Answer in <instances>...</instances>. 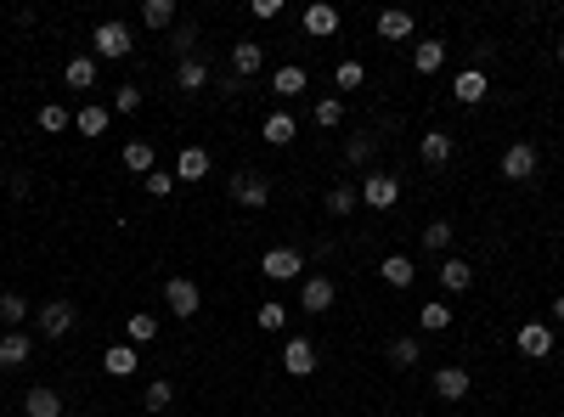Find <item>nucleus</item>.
Here are the masks:
<instances>
[{"label":"nucleus","mask_w":564,"mask_h":417,"mask_svg":"<svg viewBox=\"0 0 564 417\" xmlns=\"http://www.w3.org/2000/svg\"><path fill=\"white\" fill-rule=\"evenodd\" d=\"M164 305H170V316L192 321V316H197V305H204V293H197L192 276H170V282H164Z\"/></svg>","instance_id":"1"},{"label":"nucleus","mask_w":564,"mask_h":417,"mask_svg":"<svg viewBox=\"0 0 564 417\" xmlns=\"http://www.w3.org/2000/svg\"><path fill=\"white\" fill-rule=\"evenodd\" d=\"M299 271H305V254L299 249H266V259H260L266 282H294Z\"/></svg>","instance_id":"2"},{"label":"nucleus","mask_w":564,"mask_h":417,"mask_svg":"<svg viewBox=\"0 0 564 417\" xmlns=\"http://www.w3.org/2000/svg\"><path fill=\"white\" fill-rule=\"evenodd\" d=\"M232 197L243 209H266L271 204V181L260 175V169H243V175H232Z\"/></svg>","instance_id":"3"},{"label":"nucleus","mask_w":564,"mask_h":417,"mask_svg":"<svg viewBox=\"0 0 564 417\" xmlns=\"http://www.w3.org/2000/svg\"><path fill=\"white\" fill-rule=\"evenodd\" d=\"M73 328V305L68 299H51V305H40V311H35V333L40 338H63Z\"/></svg>","instance_id":"4"},{"label":"nucleus","mask_w":564,"mask_h":417,"mask_svg":"<svg viewBox=\"0 0 564 417\" xmlns=\"http://www.w3.org/2000/svg\"><path fill=\"white\" fill-rule=\"evenodd\" d=\"M333 299H339L333 276H305V288H299V305H305V316H322V311H333Z\"/></svg>","instance_id":"5"},{"label":"nucleus","mask_w":564,"mask_h":417,"mask_svg":"<svg viewBox=\"0 0 564 417\" xmlns=\"http://www.w3.org/2000/svg\"><path fill=\"white\" fill-rule=\"evenodd\" d=\"M537 164H542V152L530 147V142H514L508 152H502V175H508V181H530V175H537Z\"/></svg>","instance_id":"6"},{"label":"nucleus","mask_w":564,"mask_h":417,"mask_svg":"<svg viewBox=\"0 0 564 417\" xmlns=\"http://www.w3.org/2000/svg\"><path fill=\"white\" fill-rule=\"evenodd\" d=\"M282 373H288V378H311V373H316V344H311V338H288Z\"/></svg>","instance_id":"7"},{"label":"nucleus","mask_w":564,"mask_h":417,"mask_svg":"<svg viewBox=\"0 0 564 417\" xmlns=\"http://www.w3.org/2000/svg\"><path fill=\"white\" fill-rule=\"evenodd\" d=\"M90 45H97V57H108V63H119V57H130V28H125V23H102V28H97V40H90Z\"/></svg>","instance_id":"8"},{"label":"nucleus","mask_w":564,"mask_h":417,"mask_svg":"<svg viewBox=\"0 0 564 417\" xmlns=\"http://www.w3.org/2000/svg\"><path fill=\"white\" fill-rule=\"evenodd\" d=\"M395 197H401V181L395 175H367L361 181V204L367 209H395Z\"/></svg>","instance_id":"9"},{"label":"nucleus","mask_w":564,"mask_h":417,"mask_svg":"<svg viewBox=\"0 0 564 417\" xmlns=\"http://www.w3.org/2000/svg\"><path fill=\"white\" fill-rule=\"evenodd\" d=\"M28 350H35V338H28L23 328H12L6 338H0V373H18V367H28Z\"/></svg>","instance_id":"10"},{"label":"nucleus","mask_w":564,"mask_h":417,"mask_svg":"<svg viewBox=\"0 0 564 417\" xmlns=\"http://www.w3.org/2000/svg\"><path fill=\"white\" fill-rule=\"evenodd\" d=\"M260 68H266V45L237 40V45H232V73H237V80H254Z\"/></svg>","instance_id":"11"},{"label":"nucleus","mask_w":564,"mask_h":417,"mask_svg":"<svg viewBox=\"0 0 564 417\" xmlns=\"http://www.w3.org/2000/svg\"><path fill=\"white\" fill-rule=\"evenodd\" d=\"M305 35H316V40L339 35V6H328V0H316V6H305Z\"/></svg>","instance_id":"12"},{"label":"nucleus","mask_w":564,"mask_h":417,"mask_svg":"<svg viewBox=\"0 0 564 417\" xmlns=\"http://www.w3.org/2000/svg\"><path fill=\"white\" fill-rule=\"evenodd\" d=\"M547 350H553V328H547V321H525V328H520V355L542 361Z\"/></svg>","instance_id":"13"},{"label":"nucleus","mask_w":564,"mask_h":417,"mask_svg":"<svg viewBox=\"0 0 564 417\" xmlns=\"http://www.w3.org/2000/svg\"><path fill=\"white\" fill-rule=\"evenodd\" d=\"M485 90H491V85H485V73H480V68H463V73H457V80H452V97L463 102V107L485 102Z\"/></svg>","instance_id":"14"},{"label":"nucleus","mask_w":564,"mask_h":417,"mask_svg":"<svg viewBox=\"0 0 564 417\" xmlns=\"http://www.w3.org/2000/svg\"><path fill=\"white\" fill-rule=\"evenodd\" d=\"M468 383H475V378H468V367H440V373H435V395L440 400H463Z\"/></svg>","instance_id":"15"},{"label":"nucleus","mask_w":564,"mask_h":417,"mask_svg":"<svg viewBox=\"0 0 564 417\" xmlns=\"http://www.w3.org/2000/svg\"><path fill=\"white\" fill-rule=\"evenodd\" d=\"M23 417H63V395L45 390V383H40V390H28L23 395Z\"/></svg>","instance_id":"16"},{"label":"nucleus","mask_w":564,"mask_h":417,"mask_svg":"<svg viewBox=\"0 0 564 417\" xmlns=\"http://www.w3.org/2000/svg\"><path fill=\"white\" fill-rule=\"evenodd\" d=\"M378 276H384L390 288H413V282H418V266H413L406 254H390L384 266H378Z\"/></svg>","instance_id":"17"},{"label":"nucleus","mask_w":564,"mask_h":417,"mask_svg":"<svg viewBox=\"0 0 564 417\" xmlns=\"http://www.w3.org/2000/svg\"><path fill=\"white\" fill-rule=\"evenodd\" d=\"M204 175H209V152H204V147H181L175 181H204Z\"/></svg>","instance_id":"18"},{"label":"nucleus","mask_w":564,"mask_h":417,"mask_svg":"<svg viewBox=\"0 0 564 417\" xmlns=\"http://www.w3.org/2000/svg\"><path fill=\"white\" fill-rule=\"evenodd\" d=\"M418 152H423V164H429V169L452 164V135H446V130H429V135L418 142Z\"/></svg>","instance_id":"19"},{"label":"nucleus","mask_w":564,"mask_h":417,"mask_svg":"<svg viewBox=\"0 0 564 417\" xmlns=\"http://www.w3.org/2000/svg\"><path fill=\"white\" fill-rule=\"evenodd\" d=\"M175 85H181V90H204V85H209V63H204V57L175 63Z\"/></svg>","instance_id":"20"},{"label":"nucleus","mask_w":564,"mask_h":417,"mask_svg":"<svg viewBox=\"0 0 564 417\" xmlns=\"http://www.w3.org/2000/svg\"><path fill=\"white\" fill-rule=\"evenodd\" d=\"M73 130H80V135H102V130H108V107H102V102H85L80 113H73Z\"/></svg>","instance_id":"21"},{"label":"nucleus","mask_w":564,"mask_h":417,"mask_svg":"<svg viewBox=\"0 0 564 417\" xmlns=\"http://www.w3.org/2000/svg\"><path fill=\"white\" fill-rule=\"evenodd\" d=\"M468 282H475L468 259H446V266H440V288H446V293H468Z\"/></svg>","instance_id":"22"},{"label":"nucleus","mask_w":564,"mask_h":417,"mask_svg":"<svg viewBox=\"0 0 564 417\" xmlns=\"http://www.w3.org/2000/svg\"><path fill=\"white\" fill-rule=\"evenodd\" d=\"M271 90H277V97H299V90H305V68L299 63H282L277 73H271Z\"/></svg>","instance_id":"23"},{"label":"nucleus","mask_w":564,"mask_h":417,"mask_svg":"<svg viewBox=\"0 0 564 417\" xmlns=\"http://www.w3.org/2000/svg\"><path fill=\"white\" fill-rule=\"evenodd\" d=\"M378 35H384V40H406V35H413V18H406L401 6L378 12Z\"/></svg>","instance_id":"24"},{"label":"nucleus","mask_w":564,"mask_h":417,"mask_svg":"<svg viewBox=\"0 0 564 417\" xmlns=\"http://www.w3.org/2000/svg\"><path fill=\"white\" fill-rule=\"evenodd\" d=\"M260 135H266L271 147H288V142H294V135H299V125H294V119H288V113H271Z\"/></svg>","instance_id":"25"},{"label":"nucleus","mask_w":564,"mask_h":417,"mask_svg":"<svg viewBox=\"0 0 564 417\" xmlns=\"http://www.w3.org/2000/svg\"><path fill=\"white\" fill-rule=\"evenodd\" d=\"M63 80H68V90H90L97 85V63H90V57H73V63L63 68Z\"/></svg>","instance_id":"26"},{"label":"nucleus","mask_w":564,"mask_h":417,"mask_svg":"<svg viewBox=\"0 0 564 417\" xmlns=\"http://www.w3.org/2000/svg\"><path fill=\"white\" fill-rule=\"evenodd\" d=\"M102 367H108L113 378H130L135 373V344H113L108 355H102Z\"/></svg>","instance_id":"27"},{"label":"nucleus","mask_w":564,"mask_h":417,"mask_svg":"<svg viewBox=\"0 0 564 417\" xmlns=\"http://www.w3.org/2000/svg\"><path fill=\"white\" fill-rule=\"evenodd\" d=\"M142 23L147 28H170L175 23V0H142Z\"/></svg>","instance_id":"28"},{"label":"nucleus","mask_w":564,"mask_h":417,"mask_svg":"<svg viewBox=\"0 0 564 417\" xmlns=\"http://www.w3.org/2000/svg\"><path fill=\"white\" fill-rule=\"evenodd\" d=\"M356 204H361V192H356V187H328V214H333V220H344V214L356 209Z\"/></svg>","instance_id":"29"},{"label":"nucleus","mask_w":564,"mask_h":417,"mask_svg":"<svg viewBox=\"0 0 564 417\" xmlns=\"http://www.w3.org/2000/svg\"><path fill=\"white\" fill-rule=\"evenodd\" d=\"M418 361H423L418 338H395V344H390V367H395V373H406V367H418Z\"/></svg>","instance_id":"30"},{"label":"nucleus","mask_w":564,"mask_h":417,"mask_svg":"<svg viewBox=\"0 0 564 417\" xmlns=\"http://www.w3.org/2000/svg\"><path fill=\"white\" fill-rule=\"evenodd\" d=\"M68 125H73V113H68V107H63V102H45V107H40V130H51V135H63Z\"/></svg>","instance_id":"31"},{"label":"nucleus","mask_w":564,"mask_h":417,"mask_svg":"<svg viewBox=\"0 0 564 417\" xmlns=\"http://www.w3.org/2000/svg\"><path fill=\"white\" fill-rule=\"evenodd\" d=\"M0 321H6V333L28 321V299H23V293H6V299H0Z\"/></svg>","instance_id":"32"},{"label":"nucleus","mask_w":564,"mask_h":417,"mask_svg":"<svg viewBox=\"0 0 564 417\" xmlns=\"http://www.w3.org/2000/svg\"><path fill=\"white\" fill-rule=\"evenodd\" d=\"M418 321H423V333H446V328H452V311H446V299L423 305V311H418Z\"/></svg>","instance_id":"33"},{"label":"nucleus","mask_w":564,"mask_h":417,"mask_svg":"<svg viewBox=\"0 0 564 417\" xmlns=\"http://www.w3.org/2000/svg\"><path fill=\"white\" fill-rule=\"evenodd\" d=\"M125 169H135V175H152V142H125Z\"/></svg>","instance_id":"34"},{"label":"nucleus","mask_w":564,"mask_h":417,"mask_svg":"<svg viewBox=\"0 0 564 417\" xmlns=\"http://www.w3.org/2000/svg\"><path fill=\"white\" fill-rule=\"evenodd\" d=\"M125 338H130V344H152V338H158V316H130Z\"/></svg>","instance_id":"35"},{"label":"nucleus","mask_w":564,"mask_h":417,"mask_svg":"<svg viewBox=\"0 0 564 417\" xmlns=\"http://www.w3.org/2000/svg\"><path fill=\"white\" fill-rule=\"evenodd\" d=\"M440 63H446V40H423L418 45V73H435Z\"/></svg>","instance_id":"36"},{"label":"nucleus","mask_w":564,"mask_h":417,"mask_svg":"<svg viewBox=\"0 0 564 417\" xmlns=\"http://www.w3.org/2000/svg\"><path fill=\"white\" fill-rule=\"evenodd\" d=\"M316 125H322V130H339V125H344V102H339V97H322V102H316Z\"/></svg>","instance_id":"37"},{"label":"nucleus","mask_w":564,"mask_h":417,"mask_svg":"<svg viewBox=\"0 0 564 417\" xmlns=\"http://www.w3.org/2000/svg\"><path fill=\"white\" fill-rule=\"evenodd\" d=\"M423 249L446 254L452 249V220H429V226H423Z\"/></svg>","instance_id":"38"},{"label":"nucleus","mask_w":564,"mask_h":417,"mask_svg":"<svg viewBox=\"0 0 564 417\" xmlns=\"http://www.w3.org/2000/svg\"><path fill=\"white\" fill-rule=\"evenodd\" d=\"M254 321H260V328H266V333H282V321H288V311H282V305H277V299H266V305H260V311H254Z\"/></svg>","instance_id":"39"},{"label":"nucleus","mask_w":564,"mask_h":417,"mask_svg":"<svg viewBox=\"0 0 564 417\" xmlns=\"http://www.w3.org/2000/svg\"><path fill=\"white\" fill-rule=\"evenodd\" d=\"M373 147H378V135H350V142H344V158H350V164H367Z\"/></svg>","instance_id":"40"},{"label":"nucleus","mask_w":564,"mask_h":417,"mask_svg":"<svg viewBox=\"0 0 564 417\" xmlns=\"http://www.w3.org/2000/svg\"><path fill=\"white\" fill-rule=\"evenodd\" d=\"M175 400V383L170 378H158V383H147V412H164Z\"/></svg>","instance_id":"41"},{"label":"nucleus","mask_w":564,"mask_h":417,"mask_svg":"<svg viewBox=\"0 0 564 417\" xmlns=\"http://www.w3.org/2000/svg\"><path fill=\"white\" fill-rule=\"evenodd\" d=\"M142 107V85H119L113 90V113H135Z\"/></svg>","instance_id":"42"},{"label":"nucleus","mask_w":564,"mask_h":417,"mask_svg":"<svg viewBox=\"0 0 564 417\" xmlns=\"http://www.w3.org/2000/svg\"><path fill=\"white\" fill-rule=\"evenodd\" d=\"M333 80H339V90H356L367 73H361V63H339V73H333Z\"/></svg>","instance_id":"43"},{"label":"nucleus","mask_w":564,"mask_h":417,"mask_svg":"<svg viewBox=\"0 0 564 417\" xmlns=\"http://www.w3.org/2000/svg\"><path fill=\"white\" fill-rule=\"evenodd\" d=\"M147 192H152V197H170V192H175V175H164V169H152V175H147Z\"/></svg>","instance_id":"44"},{"label":"nucleus","mask_w":564,"mask_h":417,"mask_svg":"<svg viewBox=\"0 0 564 417\" xmlns=\"http://www.w3.org/2000/svg\"><path fill=\"white\" fill-rule=\"evenodd\" d=\"M192 45H197V35H192V28H175V40H170V51L181 57V63H187V57H192Z\"/></svg>","instance_id":"45"},{"label":"nucleus","mask_w":564,"mask_h":417,"mask_svg":"<svg viewBox=\"0 0 564 417\" xmlns=\"http://www.w3.org/2000/svg\"><path fill=\"white\" fill-rule=\"evenodd\" d=\"M277 12H282L277 0H254V18H260V23H271V18H277Z\"/></svg>","instance_id":"46"},{"label":"nucleus","mask_w":564,"mask_h":417,"mask_svg":"<svg viewBox=\"0 0 564 417\" xmlns=\"http://www.w3.org/2000/svg\"><path fill=\"white\" fill-rule=\"evenodd\" d=\"M553 321H564V293H559V299H553Z\"/></svg>","instance_id":"47"}]
</instances>
